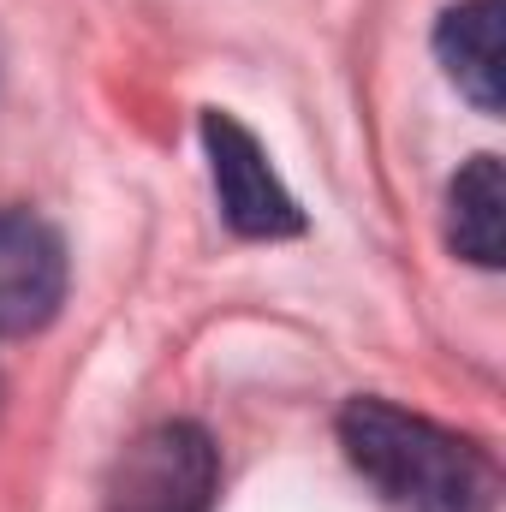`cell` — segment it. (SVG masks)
I'll return each mask as SVG.
<instances>
[{
	"mask_svg": "<svg viewBox=\"0 0 506 512\" xmlns=\"http://www.w3.org/2000/svg\"><path fill=\"white\" fill-rule=\"evenodd\" d=\"M340 447L393 512H495L501 465L483 441L358 393L340 405Z\"/></svg>",
	"mask_w": 506,
	"mask_h": 512,
	"instance_id": "1",
	"label": "cell"
},
{
	"mask_svg": "<svg viewBox=\"0 0 506 512\" xmlns=\"http://www.w3.org/2000/svg\"><path fill=\"white\" fill-rule=\"evenodd\" d=\"M221 447L203 423H155L114 459L102 483V512H215Z\"/></svg>",
	"mask_w": 506,
	"mask_h": 512,
	"instance_id": "2",
	"label": "cell"
},
{
	"mask_svg": "<svg viewBox=\"0 0 506 512\" xmlns=\"http://www.w3.org/2000/svg\"><path fill=\"white\" fill-rule=\"evenodd\" d=\"M197 131H203V155H209V179H215L221 221L239 239H268V245L274 239H298L304 233V209L280 185V173L268 167V149L256 143V131L239 126L221 108H209Z\"/></svg>",
	"mask_w": 506,
	"mask_h": 512,
	"instance_id": "3",
	"label": "cell"
},
{
	"mask_svg": "<svg viewBox=\"0 0 506 512\" xmlns=\"http://www.w3.org/2000/svg\"><path fill=\"white\" fill-rule=\"evenodd\" d=\"M66 304V239L36 209H0V340L42 334Z\"/></svg>",
	"mask_w": 506,
	"mask_h": 512,
	"instance_id": "4",
	"label": "cell"
},
{
	"mask_svg": "<svg viewBox=\"0 0 506 512\" xmlns=\"http://www.w3.org/2000/svg\"><path fill=\"white\" fill-rule=\"evenodd\" d=\"M435 60L459 84V96L477 114H501V78H506V0H459L435 24Z\"/></svg>",
	"mask_w": 506,
	"mask_h": 512,
	"instance_id": "5",
	"label": "cell"
},
{
	"mask_svg": "<svg viewBox=\"0 0 506 512\" xmlns=\"http://www.w3.org/2000/svg\"><path fill=\"white\" fill-rule=\"evenodd\" d=\"M447 245L471 268H501L506 256V173L501 155H471L447 185Z\"/></svg>",
	"mask_w": 506,
	"mask_h": 512,
	"instance_id": "6",
	"label": "cell"
},
{
	"mask_svg": "<svg viewBox=\"0 0 506 512\" xmlns=\"http://www.w3.org/2000/svg\"><path fill=\"white\" fill-rule=\"evenodd\" d=\"M0 66H6V60H0Z\"/></svg>",
	"mask_w": 506,
	"mask_h": 512,
	"instance_id": "7",
	"label": "cell"
}]
</instances>
